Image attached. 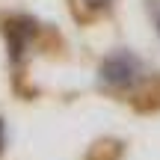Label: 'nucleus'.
I'll return each instance as SVG.
<instances>
[{
    "label": "nucleus",
    "mask_w": 160,
    "mask_h": 160,
    "mask_svg": "<svg viewBox=\"0 0 160 160\" xmlns=\"http://www.w3.org/2000/svg\"><path fill=\"white\" fill-rule=\"evenodd\" d=\"M137 71H139V62L131 57V53H116V57H110L107 62H104L101 74L113 86H128L133 77H137Z\"/></svg>",
    "instance_id": "nucleus-1"
},
{
    "label": "nucleus",
    "mask_w": 160,
    "mask_h": 160,
    "mask_svg": "<svg viewBox=\"0 0 160 160\" xmlns=\"http://www.w3.org/2000/svg\"><path fill=\"white\" fill-rule=\"evenodd\" d=\"M83 3H86V6H92V9H104L110 0H83Z\"/></svg>",
    "instance_id": "nucleus-2"
},
{
    "label": "nucleus",
    "mask_w": 160,
    "mask_h": 160,
    "mask_svg": "<svg viewBox=\"0 0 160 160\" xmlns=\"http://www.w3.org/2000/svg\"><path fill=\"white\" fill-rule=\"evenodd\" d=\"M0 148H3V122H0Z\"/></svg>",
    "instance_id": "nucleus-3"
}]
</instances>
